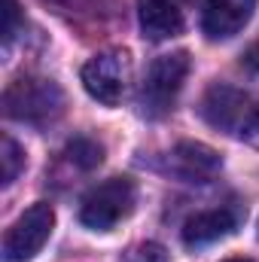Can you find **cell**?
Segmentation results:
<instances>
[{"label": "cell", "mask_w": 259, "mask_h": 262, "mask_svg": "<svg viewBox=\"0 0 259 262\" xmlns=\"http://www.w3.org/2000/svg\"><path fill=\"white\" fill-rule=\"evenodd\" d=\"M64 110V95L52 79L43 76H21L6 85L3 92V113L15 122L46 125Z\"/></svg>", "instance_id": "obj_1"}, {"label": "cell", "mask_w": 259, "mask_h": 262, "mask_svg": "<svg viewBox=\"0 0 259 262\" xmlns=\"http://www.w3.org/2000/svg\"><path fill=\"white\" fill-rule=\"evenodd\" d=\"M186 73H189V52H165L159 55L149 70H146V79L140 85V113L146 119H162L174 110V101L186 82Z\"/></svg>", "instance_id": "obj_2"}, {"label": "cell", "mask_w": 259, "mask_h": 262, "mask_svg": "<svg viewBox=\"0 0 259 262\" xmlns=\"http://www.w3.org/2000/svg\"><path fill=\"white\" fill-rule=\"evenodd\" d=\"M134 201H137V192H134V183L128 177H110L82 195L79 223L92 232H110L125 216H131Z\"/></svg>", "instance_id": "obj_3"}, {"label": "cell", "mask_w": 259, "mask_h": 262, "mask_svg": "<svg viewBox=\"0 0 259 262\" xmlns=\"http://www.w3.org/2000/svg\"><path fill=\"white\" fill-rule=\"evenodd\" d=\"M131 76H134V67H131V55L125 49H107V52H98L95 58H89L82 64V85L85 92L107 104V107H116L125 101L131 89Z\"/></svg>", "instance_id": "obj_4"}, {"label": "cell", "mask_w": 259, "mask_h": 262, "mask_svg": "<svg viewBox=\"0 0 259 262\" xmlns=\"http://www.w3.org/2000/svg\"><path fill=\"white\" fill-rule=\"evenodd\" d=\"M52 229H55V210H52V204H46V201L31 204L9 226V232H6V238H3V259L6 262L34 259L43 250V244L49 241Z\"/></svg>", "instance_id": "obj_5"}, {"label": "cell", "mask_w": 259, "mask_h": 262, "mask_svg": "<svg viewBox=\"0 0 259 262\" xmlns=\"http://www.w3.org/2000/svg\"><path fill=\"white\" fill-rule=\"evenodd\" d=\"M247 210L241 201H226L220 207H210V210H201L186 220L183 226V244L186 247H207L213 241H223L229 235H235L244 223Z\"/></svg>", "instance_id": "obj_6"}, {"label": "cell", "mask_w": 259, "mask_h": 262, "mask_svg": "<svg viewBox=\"0 0 259 262\" xmlns=\"http://www.w3.org/2000/svg\"><path fill=\"white\" fill-rule=\"evenodd\" d=\"M250 98H253V95L244 92V89L217 82V85H210V89L201 95L198 113H201V119H204L210 128L226 131V134L235 137L238 128H241V119H244L247 107H250Z\"/></svg>", "instance_id": "obj_7"}, {"label": "cell", "mask_w": 259, "mask_h": 262, "mask_svg": "<svg viewBox=\"0 0 259 262\" xmlns=\"http://www.w3.org/2000/svg\"><path fill=\"white\" fill-rule=\"evenodd\" d=\"M168 171L183 183H210L223 171V159L217 149L198 140H180L168 152Z\"/></svg>", "instance_id": "obj_8"}, {"label": "cell", "mask_w": 259, "mask_h": 262, "mask_svg": "<svg viewBox=\"0 0 259 262\" xmlns=\"http://www.w3.org/2000/svg\"><path fill=\"white\" fill-rule=\"evenodd\" d=\"M256 0H210L201 15V31L207 40H229L244 31L253 18Z\"/></svg>", "instance_id": "obj_9"}, {"label": "cell", "mask_w": 259, "mask_h": 262, "mask_svg": "<svg viewBox=\"0 0 259 262\" xmlns=\"http://www.w3.org/2000/svg\"><path fill=\"white\" fill-rule=\"evenodd\" d=\"M137 21L153 43L171 40L183 31V12L174 0H137Z\"/></svg>", "instance_id": "obj_10"}, {"label": "cell", "mask_w": 259, "mask_h": 262, "mask_svg": "<svg viewBox=\"0 0 259 262\" xmlns=\"http://www.w3.org/2000/svg\"><path fill=\"white\" fill-rule=\"evenodd\" d=\"M64 156L76 165V168L92 171V168H98V165L104 162V146H101L98 140H92V137H73V140L67 143Z\"/></svg>", "instance_id": "obj_11"}, {"label": "cell", "mask_w": 259, "mask_h": 262, "mask_svg": "<svg viewBox=\"0 0 259 262\" xmlns=\"http://www.w3.org/2000/svg\"><path fill=\"white\" fill-rule=\"evenodd\" d=\"M0 165H3V186H12L25 168V149L9 134H3V140H0Z\"/></svg>", "instance_id": "obj_12"}, {"label": "cell", "mask_w": 259, "mask_h": 262, "mask_svg": "<svg viewBox=\"0 0 259 262\" xmlns=\"http://www.w3.org/2000/svg\"><path fill=\"white\" fill-rule=\"evenodd\" d=\"M122 262H168V250L156 241H140L122 253Z\"/></svg>", "instance_id": "obj_13"}, {"label": "cell", "mask_w": 259, "mask_h": 262, "mask_svg": "<svg viewBox=\"0 0 259 262\" xmlns=\"http://www.w3.org/2000/svg\"><path fill=\"white\" fill-rule=\"evenodd\" d=\"M235 137L259 149V95L250 98V107H247V113H244V119H241V128H238Z\"/></svg>", "instance_id": "obj_14"}, {"label": "cell", "mask_w": 259, "mask_h": 262, "mask_svg": "<svg viewBox=\"0 0 259 262\" xmlns=\"http://www.w3.org/2000/svg\"><path fill=\"white\" fill-rule=\"evenodd\" d=\"M15 28H18V3L15 0H3V46L9 49L12 37H15Z\"/></svg>", "instance_id": "obj_15"}, {"label": "cell", "mask_w": 259, "mask_h": 262, "mask_svg": "<svg viewBox=\"0 0 259 262\" xmlns=\"http://www.w3.org/2000/svg\"><path fill=\"white\" fill-rule=\"evenodd\" d=\"M226 262H253V259H226Z\"/></svg>", "instance_id": "obj_16"}, {"label": "cell", "mask_w": 259, "mask_h": 262, "mask_svg": "<svg viewBox=\"0 0 259 262\" xmlns=\"http://www.w3.org/2000/svg\"><path fill=\"white\" fill-rule=\"evenodd\" d=\"M186 3H195V0H186Z\"/></svg>", "instance_id": "obj_17"}]
</instances>
